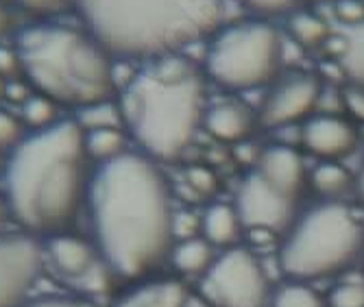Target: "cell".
<instances>
[{
	"mask_svg": "<svg viewBox=\"0 0 364 307\" xmlns=\"http://www.w3.org/2000/svg\"><path fill=\"white\" fill-rule=\"evenodd\" d=\"M20 120L24 124V129L33 131H44L53 124H57L59 118V105L55 100L33 92L22 105H20Z\"/></svg>",
	"mask_w": 364,
	"mask_h": 307,
	"instance_id": "23",
	"label": "cell"
},
{
	"mask_svg": "<svg viewBox=\"0 0 364 307\" xmlns=\"http://www.w3.org/2000/svg\"><path fill=\"white\" fill-rule=\"evenodd\" d=\"M316 3H327V0H316Z\"/></svg>",
	"mask_w": 364,
	"mask_h": 307,
	"instance_id": "40",
	"label": "cell"
},
{
	"mask_svg": "<svg viewBox=\"0 0 364 307\" xmlns=\"http://www.w3.org/2000/svg\"><path fill=\"white\" fill-rule=\"evenodd\" d=\"M284 65V40L264 20H238L218 28L205 53L203 70L210 81L231 92L271 85Z\"/></svg>",
	"mask_w": 364,
	"mask_h": 307,
	"instance_id": "7",
	"label": "cell"
},
{
	"mask_svg": "<svg viewBox=\"0 0 364 307\" xmlns=\"http://www.w3.org/2000/svg\"><path fill=\"white\" fill-rule=\"evenodd\" d=\"M24 307H94L92 303L83 298H68V296H53V298H40L33 301Z\"/></svg>",
	"mask_w": 364,
	"mask_h": 307,
	"instance_id": "34",
	"label": "cell"
},
{
	"mask_svg": "<svg viewBox=\"0 0 364 307\" xmlns=\"http://www.w3.org/2000/svg\"><path fill=\"white\" fill-rule=\"evenodd\" d=\"M24 131L26 129H24L20 116H14L11 112L0 107V155L3 153L9 155L26 138Z\"/></svg>",
	"mask_w": 364,
	"mask_h": 307,
	"instance_id": "27",
	"label": "cell"
},
{
	"mask_svg": "<svg viewBox=\"0 0 364 307\" xmlns=\"http://www.w3.org/2000/svg\"><path fill=\"white\" fill-rule=\"evenodd\" d=\"M253 170L284 190L286 194L294 198H304L306 183H308V170L304 163V157L299 151H294L288 144H271L267 149H262L255 157Z\"/></svg>",
	"mask_w": 364,
	"mask_h": 307,
	"instance_id": "14",
	"label": "cell"
},
{
	"mask_svg": "<svg viewBox=\"0 0 364 307\" xmlns=\"http://www.w3.org/2000/svg\"><path fill=\"white\" fill-rule=\"evenodd\" d=\"M77 114H79V116H77L75 120H77V124L81 126V131L105 129V126H122L120 107H118V102H114V98L101 100V102H94V105H87V107L79 109ZM122 129H124V126H122Z\"/></svg>",
	"mask_w": 364,
	"mask_h": 307,
	"instance_id": "25",
	"label": "cell"
},
{
	"mask_svg": "<svg viewBox=\"0 0 364 307\" xmlns=\"http://www.w3.org/2000/svg\"><path fill=\"white\" fill-rule=\"evenodd\" d=\"M343 109L351 116V120L364 122V85L347 83L341 92Z\"/></svg>",
	"mask_w": 364,
	"mask_h": 307,
	"instance_id": "29",
	"label": "cell"
},
{
	"mask_svg": "<svg viewBox=\"0 0 364 307\" xmlns=\"http://www.w3.org/2000/svg\"><path fill=\"white\" fill-rule=\"evenodd\" d=\"M188 286L181 279L157 277L142 279L138 286L122 292L112 307H186Z\"/></svg>",
	"mask_w": 364,
	"mask_h": 307,
	"instance_id": "16",
	"label": "cell"
},
{
	"mask_svg": "<svg viewBox=\"0 0 364 307\" xmlns=\"http://www.w3.org/2000/svg\"><path fill=\"white\" fill-rule=\"evenodd\" d=\"M323 96V83L312 72L279 75L262 102L257 120L262 126L282 129L296 122H306L318 107Z\"/></svg>",
	"mask_w": 364,
	"mask_h": 307,
	"instance_id": "11",
	"label": "cell"
},
{
	"mask_svg": "<svg viewBox=\"0 0 364 307\" xmlns=\"http://www.w3.org/2000/svg\"><path fill=\"white\" fill-rule=\"evenodd\" d=\"M183 185L196 198H212L218 192V177L208 166H190L183 173Z\"/></svg>",
	"mask_w": 364,
	"mask_h": 307,
	"instance_id": "26",
	"label": "cell"
},
{
	"mask_svg": "<svg viewBox=\"0 0 364 307\" xmlns=\"http://www.w3.org/2000/svg\"><path fill=\"white\" fill-rule=\"evenodd\" d=\"M286 28L290 40L301 48H318L329 40V26L327 22L310 11H292L288 14Z\"/></svg>",
	"mask_w": 364,
	"mask_h": 307,
	"instance_id": "22",
	"label": "cell"
},
{
	"mask_svg": "<svg viewBox=\"0 0 364 307\" xmlns=\"http://www.w3.org/2000/svg\"><path fill=\"white\" fill-rule=\"evenodd\" d=\"M85 208L92 242L112 275L140 281L168 262L175 247L173 190L155 159L127 151L96 166Z\"/></svg>",
	"mask_w": 364,
	"mask_h": 307,
	"instance_id": "1",
	"label": "cell"
},
{
	"mask_svg": "<svg viewBox=\"0 0 364 307\" xmlns=\"http://www.w3.org/2000/svg\"><path fill=\"white\" fill-rule=\"evenodd\" d=\"M360 133L351 118L338 114H312L301 126V142L321 161H341L358 146Z\"/></svg>",
	"mask_w": 364,
	"mask_h": 307,
	"instance_id": "13",
	"label": "cell"
},
{
	"mask_svg": "<svg viewBox=\"0 0 364 307\" xmlns=\"http://www.w3.org/2000/svg\"><path fill=\"white\" fill-rule=\"evenodd\" d=\"M44 268L42 242L31 233H0V307H24Z\"/></svg>",
	"mask_w": 364,
	"mask_h": 307,
	"instance_id": "10",
	"label": "cell"
},
{
	"mask_svg": "<svg viewBox=\"0 0 364 307\" xmlns=\"http://www.w3.org/2000/svg\"><path fill=\"white\" fill-rule=\"evenodd\" d=\"M355 196L360 198V203H364V161H362L360 173L355 175Z\"/></svg>",
	"mask_w": 364,
	"mask_h": 307,
	"instance_id": "36",
	"label": "cell"
},
{
	"mask_svg": "<svg viewBox=\"0 0 364 307\" xmlns=\"http://www.w3.org/2000/svg\"><path fill=\"white\" fill-rule=\"evenodd\" d=\"M129 135L122 126H105V129H90L83 131V146L92 163L101 166L118 159L129 149Z\"/></svg>",
	"mask_w": 364,
	"mask_h": 307,
	"instance_id": "20",
	"label": "cell"
},
{
	"mask_svg": "<svg viewBox=\"0 0 364 307\" xmlns=\"http://www.w3.org/2000/svg\"><path fill=\"white\" fill-rule=\"evenodd\" d=\"M118 107L140 153L155 161H175L203 126L205 70L186 53L149 59L124 83Z\"/></svg>",
	"mask_w": 364,
	"mask_h": 307,
	"instance_id": "3",
	"label": "cell"
},
{
	"mask_svg": "<svg viewBox=\"0 0 364 307\" xmlns=\"http://www.w3.org/2000/svg\"><path fill=\"white\" fill-rule=\"evenodd\" d=\"M271 307H327L325 296H321L310 284L304 281H286L271 292Z\"/></svg>",
	"mask_w": 364,
	"mask_h": 307,
	"instance_id": "24",
	"label": "cell"
},
{
	"mask_svg": "<svg viewBox=\"0 0 364 307\" xmlns=\"http://www.w3.org/2000/svg\"><path fill=\"white\" fill-rule=\"evenodd\" d=\"M334 14L343 26H355L364 22V0H336Z\"/></svg>",
	"mask_w": 364,
	"mask_h": 307,
	"instance_id": "32",
	"label": "cell"
},
{
	"mask_svg": "<svg viewBox=\"0 0 364 307\" xmlns=\"http://www.w3.org/2000/svg\"><path fill=\"white\" fill-rule=\"evenodd\" d=\"M271 292L259 259L245 247L223 251L198 279V294L210 307H264Z\"/></svg>",
	"mask_w": 364,
	"mask_h": 307,
	"instance_id": "8",
	"label": "cell"
},
{
	"mask_svg": "<svg viewBox=\"0 0 364 307\" xmlns=\"http://www.w3.org/2000/svg\"><path fill=\"white\" fill-rule=\"evenodd\" d=\"M42 249L44 264H48L63 281L98 290L105 286V277L112 275V270L98 255L96 244L73 231L48 235L46 242H42Z\"/></svg>",
	"mask_w": 364,
	"mask_h": 307,
	"instance_id": "12",
	"label": "cell"
},
{
	"mask_svg": "<svg viewBox=\"0 0 364 307\" xmlns=\"http://www.w3.org/2000/svg\"><path fill=\"white\" fill-rule=\"evenodd\" d=\"M360 259H362V262H364V249H362V257H360Z\"/></svg>",
	"mask_w": 364,
	"mask_h": 307,
	"instance_id": "39",
	"label": "cell"
},
{
	"mask_svg": "<svg viewBox=\"0 0 364 307\" xmlns=\"http://www.w3.org/2000/svg\"><path fill=\"white\" fill-rule=\"evenodd\" d=\"M18 75L22 77V65H20L16 46L0 44V79L9 81V79H16Z\"/></svg>",
	"mask_w": 364,
	"mask_h": 307,
	"instance_id": "33",
	"label": "cell"
},
{
	"mask_svg": "<svg viewBox=\"0 0 364 307\" xmlns=\"http://www.w3.org/2000/svg\"><path fill=\"white\" fill-rule=\"evenodd\" d=\"M238 3L262 16H282V14H292L294 5L299 0H238Z\"/></svg>",
	"mask_w": 364,
	"mask_h": 307,
	"instance_id": "31",
	"label": "cell"
},
{
	"mask_svg": "<svg viewBox=\"0 0 364 307\" xmlns=\"http://www.w3.org/2000/svg\"><path fill=\"white\" fill-rule=\"evenodd\" d=\"M310 183L323 200H341L349 190H355V177L341 161H321L312 170Z\"/></svg>",
	"mask_w": 364,
	"mask_h": 307,
	"instance_id": "21",
	"label": "cell"
},
{
	"mask_svg": "<svg viewBox=\"0 0 364 307\" xmlns=\"http://www.w3.org/2000/svg\"><path fill=\"white\" fill-rule=\"evenodd\" d=\"M22 79L59 107L83 109L116 94L112 55L87 28L40 22L16 36Z\"/></svg>",
	"mask_w": 364,
	"mask_h": 307,
	"instance_id": "5",
	"label": "cell"
},
{
	"mask_svg": "<svg viewBox=\"0 0 364 307\" xmlns=\"http://www.w3.org/2000/svg\"><path fill=\"white\" fill-rule=\"evenodd\" d=\"M92 161L77 120L26 133L7 155L3 183L11 218L31 235L70 231L87 200Z\"/></svg>",
	"mask_w": 364,
	"mask_h": 307,
	"instance_id": "2",
	"label": "cell"
},
{
	"mask_svg": "<svg viewBox=\"0 0 364 307\" xmlns=\"http://www.w3.org/2000/svg\"><path fill=\"white\" fill-rule=\"evenodd\" d=\"M364 249V227L341 200H321L286 229L279 266L290 281H316L343 275Z\"/></svg>",
	"mask_w": 364,
	"mask_h": 307,
	"instance_id": "6",
	"label": "cell"
},
{
	"mask_svg": "<svg viewBox=\"0 0 364 307\" xmlns=\"http://www.w3.org/2000/svg\"><path fill=\"white\" fill-rule=\"evenodd\" d=\"M336 40V65L345 75L347 83L364 85V22L355 26H343Z\"/></svg>",
	"mask_w": 364,
	"mask_h": 307,
	"instance_id": "19",
	"label": "cell"
},
{
	"mask_svg": "<svg viewBox=\"0 0 364 307\" xmlns=\"http://www.w3.org/2000/svg\"><path fill=\"white\" fill-rule=\"evenodd\" d=\"M18 5L36 16H57L68 7H77V0H18Z\"/></svg>",
	"mask_w": 364,
	"mask_h": 307,
	"instance_id": "30",
	"label": "cell"
},
{
	"mask_svg": "<svg viewBox=\"0 0 364 307\" xmlns=\"http://www.w3.org/2000/svg\"><path fill=\"white\" fill-rule=\"evenodd\" d=\"M9 31H11V11L0 3V44H3Z\"/></svg>",
	"mask_w": 364,
	"mask_h": 307,
	"instance_id": "35",
	"label": "cell"
},
{
	"mask_svg": "<svg viewBox=\"0 0 364 307\" xmlns=\"http://www.w3.org/2000/svg\"><path fill=\"white\" fill-rule=\"evenodd\" d=\"M257 124H259L257 114L249 105L234 98L212 102V105H208L203 116L205 131L223 144L247 142Z\"/></svg>",
	"mask_w": 364,
	"mask_h": 307,
	"instance_id": "15",
	"label": "cell"
},
{
	"mask_svg": "<svg viewBox=\"0 0 364 307\" xmlns=\"http://www.w3.org/2000/svg\"><path fill=\"white\" fill-rule=\"evenodd\" d=\"M7 216H11V214H9V205H7L5 196H0V229H3V225H5V220H7Z\"/></svg>",
	"mask_w": 364,
	"mask_h": 307,
	"instance_id": "37",
	"label": "cell"
},
{
	"mask_svg": "<svg viewBox=\"0 0 364 307\" xmlns=\"http://www.w3.org/2000/svg\"><path fill=\"white\" fill-rule=\"evenodd\" d=\"M3 170H5V163H0V177H3Z\"/></svg>",
	"mask_w": 364,
	"mask_h": 307,
	"instance_id": "38",
	"label": "cell"
},
{
	"mask_svg": "<svg viewBox=\"0 0 364 307\" xmlns=\"http://www.w3.org/2000/svg\"><path fill=\"white\" fill-rule=\"evenodd\" d=\"M216 249L205 240L203 235L186 237V240H177L171 251V266L179 272L181 277H194L201 279L205 272L216 262Z\"/></svg>",
	"mask_w": 364,
	"mask_h": 307,
	"instance_id": "18",
	"label": "cell"
},
{
	"mask_svg": "<svg viewBox=\"0 0 364 307\" xmlns=\"http://www.w3.org/2000/svg\"><path fill=\"white\" fill-rule=\"evenodd\" d=\"M245 231L247 229L234 208V203H212L201 216V235L214 249L229 251L238 247Z\"/></svg>",
	"mask_w": 364,
	"mask_h": 307,
	"instance_id": "17",
	"label": "cell"
},
{
	"mask_svg": "<svg viewBox=\"0 0 364 307\" xmlns=\"http://www.w3.org/2000/svg\"><path fill=\"white\" fill-rule=\"evenodd\" d=\"M327 307H364V281L336 284L325 296Z\"/></svg>",
	"mask_w": 364,
	"mask_h": 307,
	"instance_id": "28",
	"label": "cell"
},
{
	"mask_svg": "<svg viewBox=\"0 0 364 307\" xmlns=\"http://www.w3.org/2000/svg\"><path fill=\"white\" fill-rule=\"evenodd\" d=\"M299 198L267 181L257 170H251L240 181L234 196V208L247 231L286 233V229L299 216Z\"/></svg>",
	"mask_w": 364,
	"mask_h": 307,
	"instance_id": "9",
	"label": "cell"
},
{
	"mask_svg": "<svg viewBox=\"0 0 364 307\" xmlns=\"http://www.w3.org/2000/svg\"><path fill=\"white\" fill-rule=\"evenodd\" d=\"M83 28L112 57L155 59L186 53L220 26V0H77Z\"/></svg>",
	"mask_w": 364,
	"mask_h": 307,
	"instance_id": "4",
	"label": "cell"
}]
</instances>
